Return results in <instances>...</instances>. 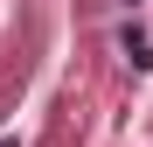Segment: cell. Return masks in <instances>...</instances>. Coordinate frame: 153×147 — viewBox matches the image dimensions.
I'll return each mask as SVG.
<instances>
[{
  "label": "cell",
  "mask_w": 153,
  "mask_h": 147,
  "mask_svg": "<svg viewBox=\"0 0 153 147\" xmlns=\"http://www.w3.org/2000/svg\"><path fill=\"white\" fill-rule=\"evenodd\" d=\"M0 147H21V140H0Z\"/></svg>",
  "instance_id": "cell-2"
},
{
  "label": "cell",
  "mask_w": 153,
  "mask_h": 147,
  "mask_svg": "<svg viewBox=\"0 0 153 147\" xmlns=\"http://www.w3.org/2000/svg\"><path fill=\"white\" fill-rule=\"evenodd\" d=\"M118 49H125V63H132V70H153V42H146L139 28H125V35H118Z\"/></svg>",
  "instance_id": "cell-1"
}]
</instances>
